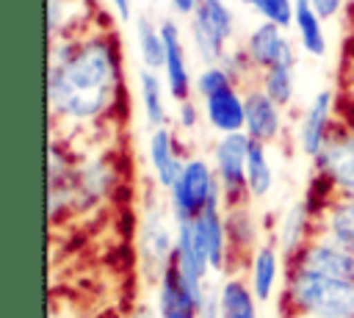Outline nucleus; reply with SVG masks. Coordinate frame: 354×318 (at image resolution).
I'll return each mask as SVG.
<instances>
[{
  "label": "nucleus",
  "instance_id": "25",
  "mask_svg": "<svg viewBox=\"0 0 354 318\" xmlns=\"http://www.w3.org/2000/svg\"><path fill=\"white\" fill-rule=\"evenodd\" d=\"M329 232L337 243L354 249V194L343 202H337L329 213Z\"/></svg>",
  "mask_w": 354,
  "mask_h": 318
},
{
  "label": "nucleus",
  "instance_id": "30",
  "mask_svg": "<svg viewBox=\"0 0 354 318\" xmlns=\"http://www.w3.org/2000/svg\"><path fill=\"white\" fill-rule=\"evenodd\" d=\"M199 318H221L218 296H205V301H202V307H199Z\"/></svg>",
  "mask_w": 354,
  "mask_h": 318
},
{
  "label": "nucleus",
  "instance_id": "20",
  "mask_svg": "<svg viewBox=\"0 0 354 318\" xmlns=\"http://www.w3.org/2000/svg\"><path fill=\"white\" fill-rule=\"evenodd\" d=\"M138 88H141V102H144V113L149 127H163L166 124V105H163V86L158 80V75L152 69H141L138 72Z\"/></svg>",
  "mask_w": 354,
  "mask_h": 318
},
{
  "label": "nucleus",
  "instance_id": "8",
  "mask_svg": "<svg viewBox=\"0 0 354 318\" xmlns=\"http://www.w3.org/2000/svg\"><path fill=\"white\" fill-rule=\"evenodd\" d=\"M296 268L321 274V277H335V279H354V252L343 243L332 241H313L304 243Z\"/></svg>",
  "mask_w": 354,
  "mask_h": 318
},
{
  "label": "nucleus",
  "instance_id": "22",
  "mask_svg": "<svg viewBox=\"0 0 354 318\" xmlns=\"http://www.w3.org/2000/svg\"><path fill=\"white\" fill-rule=\"evenodd\" d=\"M277 282V252L271 246L257 249L254 254V268H252V288H254V299L266 301L274 290Z\"/></svg>",
  "mask_w": 354,
  "mask_h": 318
},
{
  "label": "nucleus",
  "instance_id": "13",
  "mask_svg": "<svg viewBox=\"0 0 354 318\" xmlns=\"http://www.w3.org/2000/svg\"><path fill=\"white\" fill-rule=\"evenodd\" d=\"M332 105H335V94L329 88L318 91L304 113L299 138H301V149L307 158H318L326 138H329V119H332Z\"/></svg>",
  "mask_w": 354,
  "mask_h": 318
},
{
  "label": "nucleus",
  "instance_id": "1",
  "mask_svg": "<svg viewBox=\"0 0 354 318\" xmlns=\"http://www.w3.org/2000/svg\"><path fill=\"white\" fill-rule=\"evenodd\" d=\"M122 80V55L116 36L100 33L88 39H61L53 47L47 97L61 116L86 122L97 119L113 102Z\"/></svg>",
  "mask_w": 354,
  "mask_h": 318
},
{
  "label": "nucleus",
  "instance_id": "11",
  "mask_svg": "<svg viewBox=\"0 0 354 318\" xmlns=\"http://www.w3.org/2000/svg\"><path fill=\"white\" fill-rule=\"evenodd\" d=\"M160 33H163V41H166V64H163L166 88L177 102H183L191 94V75H188V61H185V47H183V39H180V28H177L174 19H163Z\"/></svg>",
  "mask_w": 354,
  "mask_h": 318
},
{
  "label": "nucleus",
  "instance_id": "29",
  "mask_svg": "<svg viewBox=\"0 0 354 318\" xmlns=\"http://www.w3.org/2000/svg\"><path fill=\"white\" fill-rule=\"evenodd\" d=\"M313 6H315V11H318L321 19H332V17L340 14L343 0H313Z\"/></svg>",
  "mask_w": 354,
  "mask_h": 318
},
{
  "label": "nucleus",
  "instance_id": "16",
  "mask_svg": "<svg viewBox=\"0 0 354 318\" xmlns=\"http://www.w3.org/2000/svg\"><path fill=\"white\" fill-rule=\"evenodd\" d=\"M149 163H152V174L163 188H171L174 180L183 171V160L177 155V144L169 127H155L149 135Z\"/></svg>",
  "mask_w": 354,
  "mask_h": 318
},
{
  "label": "nucleus",
  "instance_id": "9",
  "mask_svg": "<svg viewBox=\"0 0 354 318\" xmlns=\"http://www.w3.org/2000/svg\"><path fill=\"white\" fill-rule=\"evenodd\" d=\"M285 28L274 25V22H260L249 39H246V53L252 58V64L263 72V69H271V66H279V64H288V66H296V53H293V44L290 39L282 33Z\"/></svg>",
  "mask_w": 354,
  "mask_h": 318
},
{
  "label": "nucleus",
  "instance_id": "14",
  "mask_svg": "<svg viewBox=\"0 0 354 318\" xmlns=\"http://www.w3.org/2000/svg\"><path fill=\"white\" fill-rule=\"evenodd\" d=\"M205 116H207V122L221 135L241 133L246 127V105H243V97L238 94L235 86H227V88L205 97Z\"/></svg>",
  "mask_w": 354,
  "mask_h": 318
},
{
  "label": "nucleus",
  "instance_id": "34",
  "mask_svg": "<svg viewBox=\"0 0 354 318\" xmlns=\"http://www.w3.org/2000/svg\"><path fill=\"white\" fill-rule=\"evenodd\" d=\"M241 3H243V6H249V8H252V6H254V3H257V0H241Z\"/></svg>",
  "mask_w": 354,
  "mask_h": 318
},
{
  "label": "nucleus",
  "instance_id": "15",
  "mask_svg": "<svg viewBox=\"0 0 354 318\" xmlns=\"http://www.w3.org/2000/svg\"><path fill=\"white\" fill-rule=\"evenodd\" d=\"M141 249H144L147 265L155 268L158 277L163 274V268L174 257V241L166 230V221H163V213H160L158 205L149 207V213H147V221H144V230H141Z\"/></svg>",
  "mask_w": 354,
  "mask_h": 318
},
{
  "label": "nucleus",
  "instance_id": "6",
  "mask_svg": "<svg viewBox=\"0 0 354 318\" xmlns=\"http://www.w3.org/2000/svg\"><path fill=\"white\" fill-rule=\"evenodd\" d=\"M249 133H230L221 135L216 147V174L218 185L227 194V205H238L243 199V185H246V163H249Z\"/></svg>",
  "mask_w": 354,
  "mask_h": 318
},
{
  "label": "nucleus",
  "instance_id": "23",
  "mask_svg": "<svg viewBox=\"0 0 354 318\" xmlns=\"http://www.w3.org/2000/svg\"><path fill=\"white\" fill-rule=\"evenodd\" d=\"M260 88H263L277 105H288V102L293 100V66L279 64V66L263 69Z\"/></svg>",
  "mask_w": 354,
  "mask_h": 318
},
{
  "label": "nucleus",
  "instance_id": "35",
  "mask_svg": "<svg viewBox=\"0 0 354 318\" xmlns=\"http://www.w3.org/2000/svg\"><path fill=\"white\" fill-rule=\"evenodd\" d=\"M351 252H354V249H351Z\"/></svg>",
  "mask_w": 354,
  "mask_h": 318
},
{
  "label": "nucleus",
  "instance_id": "18",
  "mask_svg": "<svg viewBox=\"0 0 354 318\" xmlns=\"http://www.w3.org/2000/svg\"><path fill=\"white\" fill-rule=\"evenodd\" d=\"M136 44H138V55L144 69H163L166 64V41L160 33V25H155L149 17H138L136 19Z\"/></svg>",
  "mask_w": 354,
  "mask_h": 318
},
{
  "label": "nucleus",
  "instance_id": "12",
  "mask_svg": "<svg viewBox=\"0 0 354 318\" xmlns=\"http://www.w3.org/2000/svg\"><path fill=\"white\" fill-rule=\"evenodd\" d=\"M243 105H246V133H249V138L260 141V144H271L282 130L279 105L263 88L246 91Z\"/></svg>",
  "mask_w": 354,
  "mask_h": 318
},
{
  "label": "nucleus",
  "instance_id": "27",
  "mask_svg": "<svg viewBox=\"0 0 354 318\" xmlns=\"http://www.w3.org/2000/svg\"><path fill=\"white\" fill-rule=\"evenodd\" d=\"M227 86H235V80H232V75H230L221 64H207V66L199 72V77H196V91H199L202 97H210V94L227 88Z\"/></svg>",
  "mask_w": 354,
  "mask_h": 318
},
{
  "label": "nucleus",
  "instance_id": "5",
  "mask_svg": "<svg viewBox=\"0 0 354 318\" xmlns=\"http://www.w3.org/2000/svg\"><path fill=\"white\" fill-rule=\"evenodd\" d=\"M205 301V290L194 288L180 271L177 260L163 268L158 277V312L160 318H199V307Z\"/></svg>",
  "mask_w": 354,
  "mask_h": 318
},
{
  "label": "nucleus",
  "instance_id": "10",
  "mask_svg": "<svg viewBox=\"0 0 354 318\" xmlns=\"http://www.w3.org/2000/svg\"><path fill=\"white\" fill-rule=\"evenodd\" d=\"M315 160H318L321 171L335 185H340L346 194H354V130L343 133V135L329 133V138Z\"/></svg>",
  "mask_w": 354,
  "mask_h": 318
},
{
  "label": "nucleus",
  "instance_id": "17",
  "mask_svg": "<svg viewBox=\"0 0 354 318\" xmlns=\"http://www.w3.org/2000/svg\"><path fill=\"white\" fill-rule=\"evenodd\" d=\"M296 3V17H293V25L299 30V41L304 47V53L321 58L326 55V33L321 28V17L313 6V0H293Z\"/></svg>",
  "mask_w": 354,
  "mask_h": 318
},
{
  "label": "nucleus",
  "instance_id": "32",
  "mask_svg": "<svg viewBox=\"0 0 354 318\" xmlns=\"http://www.w3.org/2000/svg\"><path fill=\"white\" fill-rule=\"evenodd\" d=\"M169 3H171V8H174L177 14L185 17V14H194V11H196V3H199V0H169Z\"/></svg>",
  "mask_w": 354,
  "mask_h": 318
},
{
  "label": "nucleus",
  "instance_id": "4",
  "mask_svg": "<svg viewBox=\"0 0 354 318\" xmlns=\"http://www.w3.org/2000/svg\"><path fill=\"white\" fill-rule=\"evenodd\" d=\"M218 183L210 171V166L199 158L188 160L180 171V177L174 180V185L169 188L171 191V213H174V224L177 221H191L196 216L205 213V207L210 202H216L221 194H218Z\"/></svg>",
  "mask_w": 354,
  "mask_h": 318
},
{
  "label": "nucleus",
  "instance_id": "3",
  "mask_svg": "<svg viewBox=\"0 0 354 318\" xmlns=\"http://www.w3.org/2000/svg\"><path fill=\"white\" fill-rule=\"evenodd\" d=\"M235 36V17L224 0H199L191 14V39L196 55L207 64H218L227 53V41Z\"/></svg>",
  "mask_w": 354,
  "mask_h": 318
},
{
  "label": "nucleus",
  "instance_id": "7",
  "mask_svg": "<svg viewBox=\"0 0 354 318\" xmlns=\"http://www.w3.org/2000/svg\"><path fill=\"white\" fill-rule=\"evenodd\" d=\"M174 260L180 265V271L185 274V279L202 290L205 274L210 268V252H207V241L202 232L199 218L191 221H177V241H174Z\"/></svg>",
  "mask_w": 354,
  "mask_h": 318
},
{
  "label": "nucleus",
  "instance_id": "26",
  "mask_svg": "<svg viewBox=\"0 0 354 318\" xmlns=\"http://www.w3.org/2000/svg\"><path fill=\"white\" fill-rule=\"evenodd\" d=\"M252 8L263 17V22H274L279 28H290L293 17H296V3L293 0H257Z\"/></svg>",
  "mask_w": 354,
  "mask_h": 318
},
{
  "label": "nucleus",
  "instance_id": "33",
  "mask_svg": "<svg viewBox=\"0 0 354 318\" xmlns=\"http://www.w3.org/2000/svg\"><path fill=\"white\" fill-rule=\"evenodd\" d=\"M138 318H155V315H152L149 310H141V312H138Z\"/></svg>",
  "mask_w": 354,
  "mask_h": 318
},
{
  "label": "nucleus",
  "instance_id": "21",
  "mask_svg": "<svg viewBox=\"0 0 354 318\" xmlns=\"http://www.w3.org/2000/svg\"><path fill=\"white\" fill-rule=\"evenodd\" d=\"M274 174H271V163L266 158V144L252 141L249 144V163H246V188L252 191V196H266L271 191Z\"/></svg>",
  "mask_w": 354,
  "mask_h": 318
},
{
  "label": "nucleus",
  "instance_id": "19",
  "mask_svg": "<svg viewBox=\"0 0 354 318\" xmlns=\"http://www.w3.org/2000/svg\"><path fill=\"white\" fill-rule=\"evenodd\" d=\"M218 310H221V318H257L254 296L238 279H230V282L221 285V290H218Z\"/></svg>",
  "mask_w": 354,
  "mask_h": 318
},
{
  "label": "nucleus",
  "instance_id": "28",
  "mask_svg": "<svg viewBox=\"0 0 354 318\" xmlns=\"http://www.w3.org/2000/svg\"><path fill=\"white\" fill-rule=\"evenodd\" d=\"M196 122H199L196 105H194L191 100H183V102L177 105V124L185 127V130H191V127H196Z\"/></svg>",
  "mask_w": 354,
  "mask_h": 318
},
{
  "label": "nucleus",
  "instance_id": "31",
  "mask_svg": "<svg viewBox=\"0 0 354 318\" xmlns=\"http://www.w3.org/2000/svg\"><path fill=\"white\" fill-rule=\"evenodd\" d=\"M108 3H111V8L116 11V17H119V19H124V22H127V19L133 17V0H108Z\"/></svg>",
  "mask_w": 354,
  "mask_h": 318
},
{
  "label": "nucleus",
  "instance_id": "2",
  "mask_svg": "<svg viewBox=\"0 0 354 318\" xmlns=\"http://www.w3.org/2000/svg\"><path fill=\"white\" fill-rule=\"evenodd\" d=\"M288 296L301 312L315 318H354V279H335L293 268Z\"/></svg>",
  "mask_w": 354,
  "mask_h": 318
},
{
  "label": "nucleus",
  "instance_id": "24",
  "mask_svg": "<svg viewBox=\"0 0 354 318\" xmlns=\"http://www.w3.org/2000/svg\"><path fill=\"white\" fill-rule=\"evenodd\" d=\"M307 221H310V210L307 205H293L288 213H285V221H282V252L285 254H293L301 243H304V235H307Z\"/></svg>",
  "mask_w": 354,
  "mask_h": 318
}]
</instances>
